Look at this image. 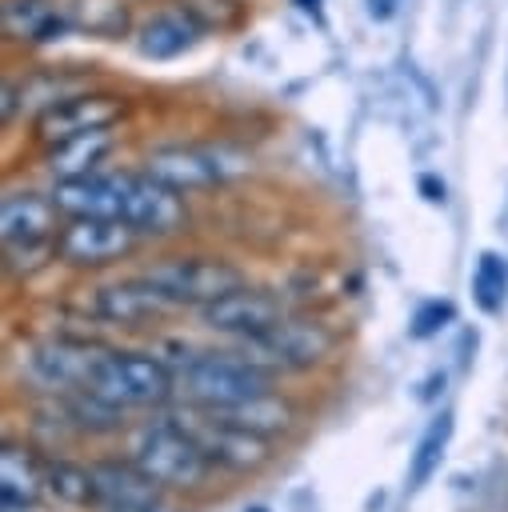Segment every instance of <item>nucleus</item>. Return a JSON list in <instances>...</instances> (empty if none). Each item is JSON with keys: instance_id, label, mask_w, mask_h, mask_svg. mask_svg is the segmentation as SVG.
<instances>
[{"instance_id": "f257e3e1", "label": "nucleus", "mask_w": 508, "mask_h": 512, "mask_svg": "<svg viewBox=\"0 0 508 512\" xmlns=\"http://www.w3.org/2000/svg\"><path fill=\"white\" fill-rule=\"evenodd\" d=\"M84 392L100 396L112 408H148L168 400L172 392V376L160 360L152 356H136V352H108L96 360Z\"/></svg>"}, {"instance_id": "f03ea898", "label": "nucleus", "mask_w": 508, "mask_h": 512, "mask_svg": "<svg viewBox=\"0 0 508 512\" xmlns=\"http://www.w3.org/2000/svg\"><path fill=\"white\" fill-rule=\"evenodd\" d=\"M184 388L204 408H232V404H244L268 392V368L236 352H208V356L188 360Z\"/></svg>"}, {"instance_id": "7ed1b4c3", "label": "nucleus", "mask_w": 508, "mask_h": 512, "mask_svg": "<svg viewBox=\"0 0 508 512\" xmlns=\"http://www.w3.org/2000/svg\"><path fill=\"white\" fill-rule=\"evenodd\" d=\"M136 464L148 472V476H156L160 484H172V488H196L200 480H204V472H208V456H204V448L172 420V424H156V428H148L144 436H140V444H136Z\"/></svg>"}, {"instance_id": "20e7f679", "label": "nucleus", "mask_w": 508, "mask_h": 512, "mask_svg": "<svg viewBox=\"0 0 508 512\" xmlns=\"http://www.w3.org/2000/svg\"><path fill=\"white\" fill-rule=\"evenodd\" d=\"M152 284H160L176 304H212L236 288H244V276L224 264V260H204V256H188V260H168L156 264L148 272Z\"/></svg>"}, {"instance_id": "39448f33", "label": "nucleus", "mask_w": 508, "mask_h": 512, "mask_svg": "<svg viewBox=\"0 0 508 512\" xmlns=\"http://www.w3.org/2000/svg\"><path fill=\"white\" fill-rule=\"evenodd\" d=\"M328 332L312 320H280L260 336H244V356L260 368H308L328 352Z\"/></svg>"}, {"instance_id": "423d86ee", "label": "nucleus", "mask_w": 508, "mask_h": 512, "mask_svg": "<svg viewBox=\"0 0 508 512\" xmlns=\"http://www.w3.org/2000/svg\"><path fill=\"white\" fill-rule=\"evenodd\" d=\"M136 228L116 216H72L68 228L56 236V252L72 264H108L120 260L136 244Z\"/></svg>"}, {"instance_id": "0eeeda50", "label": "nucleus", "mask_w": 508, "mask_h": 512, "mask_svg": "<svg viewBox=\"0 0 508 512\" xmlns=\"http://www.w3.org/2000/svg\"><path fill=\"white\" fill-rule=\"evenodd\" d=\"M56 232V200L36 192H12L0 208V236L8 256H44Z\"/></svg>"}, {"instance_id": "6e6552de", "label": "nucleus", "mask_w": 508, "mask_h": 512, "mask_svg": "<svg viewBox=\"0 0 508 512\" xmlns=\"http://www.w3.org/2000/svg\"><path fill=\"white\" fill-rule=\"evenodd\" d=\"M124 224H132L140 236H168L184 224V204L180 192H172L168 184L144 176H128L124 172Z\"/></svg>"}, {"instance_id": "1a4fd4ad", "label": "nucleus", "mask_w": 508, "mask_h": 512, "mask_svg": "<svg viewBox=\"0 0 508 512\" xmlns=\"http://www.w3.org/2000/svg\"><path fill=\"white\" fill-rule=\"evenodd\" d=\"M96 492L104 512H172L164 504V484L140 464H96Z\"/></svg>"}, {"instance_id": "9d476101", "label": "nucleus", "mask_w": 508, "mask_h": 512, "mask_svg": "<svg viewBox=\"0 0 508 512\" xmlns=\"http://www.w3.org/2000/svg\"><path fill=\"white\" fill-rule=\"evenodd\" d=\"M120 112H124V104L116 96H104V92L64 96L60 104H52V108L40 112V136H44V144H60V140H72L80 132L108 128Z\"/></svg>"}, {"instance_id": "9b49d317", "label": "nucleus", "mask_w": 508, "mask_h": 512, "mask_svg": "<svg viewBox=\"0 0 508 512\" xmlns=\"http://www.w3.org/2000/svg\"><path fill=\"white\" fill-rule=\"evenodd\" d=\"M176 424L204 448L208 460H216L224 468H256V464L268 460L264 436L244 432V428H232V424H224L212 412H208V420H192V424H184V416H176Z\"/></svg>"}, {"instance_id": "f8f14e48", "label": "nucleus", "mask_w": 508, "mask_h": 512, "mask_svg": "<svg viewBox=\"0 0 508 512\" xmlns=\"http://www.w3.org/2000/svg\"><path fill=\"white\" fill-rule=\"evenodd\" d=\"M280 300L256 288H236L212 304H204V324L216 332H232V336H260L272 324H280Z\"/></svg>"}, {"instance_id": "ddd939ff", "label": "nucleus", "mask_w": 508, "mask_h": 512, "mask_svg": "<svg viewBox=\"0 0 508 512\" xmlns=\"http://www.w3.org/2000/svg\"><path fill=\"white\" fill-rule=\"evenodd\" d=\"M100 356H104V348H96V344L48 340L28 356V368H32V376H40L52 388H84Z\"/></svg>"}, {"instance_id": "4468645a", "label": "nucleus", "mask_w": 508, "mask_h": 512, "mask_svg": "<svg viewBox=\"0 0 508 512\" xmlns=\"http://www.w3.org/2000/svg\"><path fill=\"white\" fill-rule=\"evenodd\" d=\"M96 316L104 320H116V324H136V320H148V316H160L168 308H176V300L152 284L148 276L140 280H120V284H108L96 292Z\"/></svg>"}, {"instance_id": "2eb2a0df", "label": "nucleus", "mask_w": 508, "mask_h": 512, "mask_svg": "<svg viewBox=\"0 0 508 512\" xmlns=\"http://www.w3.org/2000/svg\"><path fill=\"white\" fill-rule=\"evenodd\" d=\"M56 208L68 216H116L124 212V176H76L56 180Z\"/></svg>"}, {"instance_id": "dca6fc26", "label": "nucleus", "mask_w": 508, "mask_h": 512, "mask_svg": "<svg viewBox=\"0 0 508 512\" xmlns=\"http://www.w3.org/2000/svg\"><path fill=\"white\" fill-rule=\"evenodd\" d=\"M144 172L160 184H168L172 192H196V188H212L220 180V168L212 164L208 152L196 148H156L144 160Z\"/></svg>"}, {"instance_id": "f3484780", "label": "nucleus", "mask_w": 508, "mask_h": 512, "mask_svg": "<svg viewBox=\"0 0 508 512\" xmlns=\"http://www.w3.org/2000/svg\"><path fill=\"white\" fill-rule=\"evenodd\" d=\"M44 488V468L16 444H4L0 452V504L4 512H24L36 504Z\"/></svg>"}, {"instance_id": "a211bd4d", "label": "nucleus", "mask_w": 508, "mask_h": 512, "mask_svg": "<svg viewBox=\"0 0 508 512\" xmlns=\"http://www.w3.org/2000/svg\"><path fill=\"white\" fill-rule=\"evenodd\" d=\"M196 36H200V28H196L192 16H184V12H156L152 20L140 24L136 48L148 60H172V56L188 52L196 44Z\"/></svg>"}, {"instance_id": "6ab92c4d", "label": "nucleus", "mask_w": 508, "mask_h": 512, "mask_svg": "<svg viewBox=\"0 0 508 512\" xmlns=\"http://www.w3.org/2000/svg\"><path fill=\"white\" fill-rule=\"evenodd\" d=\"M108 148H112V132H108V128H92V132H80V136H72V140L52 144V152H48V168H52L60 180L92 176L96 164L108 156Z\"/></svg>"}, {"instance_id": "aec40b11", "label": "nucleus", "mask_w": 508, "mask_h": 512, "mask_svg": "<svg viewBox=\"0 0 508 512\" xmlns=\"http://www.w3.org/2000/svg\"><path fill=\"white\" fill-rule=\"evenodd\" d=\"M212 416H220L224 424L232 428H244V432H256V436H272V432H284L292 424V408L276 396H252L244 404H232V408H208Z\"/></svg>"}, {"instance_id": "412c9836", "label": "nucleus", "mask_w": 508, "mask_h": 512, "mask_svg": "<svg viewBox=\"0 0 508 512\" xmlns=\"http://www.w3.org/2000/svg\"><path fill=\"white\" fill-rule=\"evenodd\" d=\"M44 488H48L60 504H68V508L100 504L92 468H80V464H68V460H52V464H44Z\"/></svg>"}, {"instance_id": "4be33fe9", "label": "nucleus", "mask_w": 508, "mask_h": 512, "mask_svg": "<svg viewBox=\"0 0 508 512\" xmlns=\"http://www.w3.org/2000/svg\"><path fill=\"white\" fill-rule=\"evenodd\" d=\"M448 436H452V416L444 412V416H436V420L428 424V432L416 440V452H412V464H408V484H412V488L428 484V480L440 472Z\"/></svg>"}, {"instance_id": "5701e85b", "label": "nucleus", "mask_w": 508, "mask_h": 512, "mask_svg": "<svg viewBox=\"0 0 508 512\" xmlns=\"http://www.w3.org/2000/svg\"><path fill=\"white\" fill-rule=\"evenodd\" d=\"M472 296L484 312H500L508 300V260L500 252H480L472 272Z\"/></svg>"}, {"instance_id": "b1692460", "label": "nucleus", "mask_w": 508, "mask_h": 512, "mask_svg": "<svg viewBox=\"0 0 508 512\" xmlns=\"http://www.w3.org/2000/svg\"><path fill=\"white\" fill-rule=\"evenodd\" d=\"M68 16H72V24H80L88 32H100V36H120L124 24H128L124 0H72Z\"/></svg>"}, {"instance_id": "393cba45", "label": "nucleus", "mask_w": 508, "mask_h": 512, "mask_svg": "<svg viewBox=\"0 0 508 512\" xmlns=\"http://www.w3.org/2000/svg\"><path fill=\"white\" fill-rule=\"evenodd\" d=\"M52 8H40L36 0H8L4 4V32L16 40H36V32L44 28Z\"/></svg>"}, {"instance_id": "a878e982", "label": "nucleus", "mask_w": 508, "mask_h": 512, "mask_svg": "<svg viewBox=\"0 0 508 512\" xmlns=\"http://www.w3.org/2000/svg\"><path fill=\"white\" fill-rule=\"evenodd\" d=\"M456 316V308L448 304V300H432V304H420L416 308V316H412V328H408V336L412 340H424V336H436L448 320Z\"/></svg>"}, {"instance_id": "bb28decb", "label": "nucleus", "mask_w": 508, "mask_h": 512, "mask_svg": "<svg viewBox=\"0 0 508 512\" xmlns=\"http://www.w3.org/2000/svg\"><path fill=\"white\" fill-rule=\"evenodd\" d=\"M364 4H368V16L372 20H392L396 8H400V0H364Z\"/></svg>"}, {"instance_id": "cd10ccee", "label": "nucleus", "mask_w": 508, "mask_h": 512, "mask_svg": "<svg viewBox=\"0 0 508 512\" xmlns=\"http://www.w3.org/2000/svg\"><path fill=\"white\" fill-rule=\"evenodd\" d=\"M420 192H424V200H432V204H444V184H440L436 176H420Z\"/></svg>"}, {"instance_id": "c85d7f7f", "label": "nucleus", "mask_w": 508, "mask_h": 512, "mask_svg": "<svg viewBox=\"0 0 508 512\" xmlns=\"http://www.w3.org/2000/svg\"><path fill=\"white\" fill-rule=\"evenodd\" d=\"M436 384H444V372H440V376H432V380H428V388H424V392H420V400H432V396H436Z\"/></svg>"}, {"instance_id": "c756f323", "label": "nucleus", "mask_w": 508, "mask_h": 512, "mask_svg": "<svg viewBox=\"0 0 508 512\" xmlns=\"http://www.w3.org/2000/svg\"><path fill=\"white\" fill-rule=\"evenodd\" d=\"M248 512H264V508H248Z\"/></svg>"}]
</instances>
